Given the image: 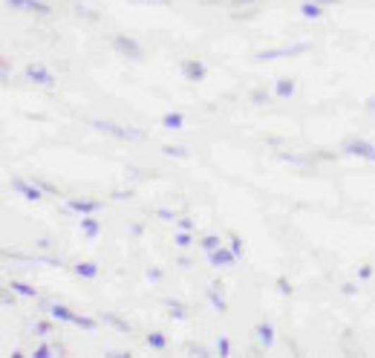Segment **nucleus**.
I'll list each match as a JSON object with an SVG mask.
<instances>
[{"instance_id": "dca6fc26", "label": "nucleus", "mask_w": 375, "mask_h": 358, "mask_svg": "<svg viewBox=\"0 0 375 358\" xmlns=\"http://www.w3.org/2000/svg\"><path fill=\"white\" fill-rule=\"evenodd\" d=\"M274 90H277V96H283V99H289V96L295 93V81H292V78H280Z\"/></svg>"}, {"instance_id": "bb28decb", "label": "nucleus", "mask_w": 375, "mask_h": 358, "mask_svg": "<svg viewBox=\"0 0 375 358\" xmlns=\"http://www.w3.org/2000/svg\"><path fill=\"white\" fill-rule=\"evenodd\" d=\"M277 289H280V295H292V286H289L286 278H280V280H277Z\"/></svg>"}, {"instance_id": "473e14b6", "label": "nucleus", "mask_w": 375, "mask_h": 358, "mask_svg": "<svg viewBox=\"0 0 375 358\" xmlns=\"http://www.w3.org/2000/svg\"><path fill=\"white\" fill-rule=\"evenodd\" d=\"M35 333H38V335H47V333H49V323H38Z\"/></svg>"}, {"instance_id": "2eb2a0df", "label": "nucleus", "mask_w": 375, "mask_h": 358, "mask_svg": "<svg viewBox=\"0 0 375 358\" xmlns=\"http://www.w3.org/2000/svg\"><path fill=\"white\" fill-rule=\"evenodd\" d=\"M208 297H211V307H214L216 312H226V309H228V304L223 301V295L216 292V286H211V289H208Z\"/></svg>"}, {"instance_id": "6ab92c4d", "label": "nucleus", "mask_w": 375, "mask_h": 358, "mask_svg": "<svg viewBox=\"0 0 375 358\" xmlns=\"http://www.w3.org/2000/svg\"><path fill=\"white\" fill-rule=\"evenodd\" d=\"M300 12H303L306 18H315V20L324 15V9H321V4H318V0H315V4H303V6H300Z\"/></svg>"}, {"instance_id": "f704fd0d", "label": "nucleus", "mask_w": 375, "mask_h": 358, "mask_svg": "<svg viewBox=\"0 0 375 358\" xmlns=\"http://www.w3.org/2000/svg\"><path fill=\"white\" fill-rule=\"evenodd\" d=\"M367 110H369V113H375V96H372V99L367 101Z\"/></svg>"}, {"instance_id": "9d476101", "label": "nucleus", "mask_w": 375, "mask_h": 358, "mask_svg": "<svg viewBox=\"0 0 375 358\" xmlns=\"http://www.w3.org/2000/svg\"><path fill=\"white\" fill-rule=\"evenodd\" d=\"M205 73H208V70H205L202 61H185V64H182V75H185L188 81H202Z\"/></svg>"}, {"instance_id": "72a5a7b5", "label": "nucleus", "mask_w": 375, "mask_h": 358, "mask_svg": "<svg viewBox=\"0 0 375 358\" xmlns=\"http://www.w3.org/2000/svg\"><path fill=\"white\" fill-rule=\"evenodd\" d=\"M159 217H162V220H173V211H168V208H162V211H159Z\"/></svg>"}, {"instance_id": "f8f14e48", "label": "nucleus", "mask_w": 375, "mask_h": 358, "mask_svg": "<svg viewBox=\"0 0 375 358\" xmlns=\"http://www.w3.org/2000/svg\"><path fill=\"white\" fill-rule=\"evenodd\" d=\"M257 341H260V347H266V350L274 344V326H271V323H266V321L257 323Z\"/></svg>"}, {"instance_id": "a211bd4d", "label": "nucleus", "mask_w": 375, "mask_h": 358, "mask_svg": "<svg viewBox=\"0 0 375 358\" xmlns=\"http://www.w3.org/2000/svg\"><path fill=\"white\" fill-rule=\"evenodd\" d=\"M162 125H165V128H168V130H179V128H182V125H185V118H182V116H179V113H168V116H165V118H162Z\"/></svg>"}, {"instance_id": "5701e85b", "label": "nucleus", "mask_w": 375, "mask_h": 358, "mask_svg": "<svg viewBox=\"0 0 375 358\" xmlns=\"http://www.w3.org/2000/svg\"><path fill=\"white\" fill-rule=\"evenodd\" d=\"M173 240H176V246H182V249H185V246H191V231H182V228H179Z\"/></svg>"}, {"instance_id": "39448f33", "label": "nucleus", "mask_w": 375, "mask_h": 358, "mask_svg": "<svg viewBox=\"0 0 375 358\" xmlns=\"http://www.w3.org/2000/svg\"><path fill=\"white\" fill-rule=\"evenodd\" d=\"M26 78L35 81V84H41V87H47V90L55 87V75H52L47 67H41V64H29V67H26Z\"/></svg>"}, {"instance_id": "aec40b11", "label": "nucleus", "mask_w": 375, "mask_h": 358, "mask_svg": "<svg viewBox=\"0 0 375 358\" xmlns=\"http://www.w3.org/2000/svg\"><path fill=\"white\" fill-rule=\"evenodd\" d=\"M147 344H150L153 350H165V347H168V338H165L162 333H150V335H147Z\"/></svg>"}, {"instance_id": "2f4dec72", "label": "nucleus", "mask_w": 375, "mask_h": 358, "mask_svg": "<svg viewBox=\"0 0 375 358\" xmlns=\"http://www.w3.org/2000/svg\"><path fill=\"white\" fill-rule=\"evenodd\" d=\"M176 228H182V231H194V223H191V220H185V217H182V220L176 223Z\"/></svg>"}, {"instance_id": "f3484780", "label": "nucleus", "mask_w": 375, "mask_h": 358, "mask_svg": "<svg viewBox=\"0 0 375 358\" xmlns=\"http://www.w3.org/2000/svg\"><path fill=\"white\" fill-rule=\"evenodd\" d=\"M9 289H12L15 295H23V297H35V295H38L32 286H29V283H20V280H12V283H9Z\"/></svg>"}, {"instance_id": "4be33fe9", "label": "nucleus", "mask_w": 375, "mask_h": 358, "mask_svg": "<svg viewBox=\"0 0 375 358\" xmlns=\"http://www.w3.org/2000/svg\"><path fill=\"white\" fill-rule=\"evenodd\" d=\"M202 249H205V252L220 249V237H216V234H208V237H202Z\"/></svg>"}, {"instance_id": "f257e3e1", "label": "nucleus", "mask_w": 375, "mask_h": 358, "mask_svg": "<svg viewBox=\"0 0 375 358\" xmlns=\"http://www.w3.org/2000/svg\"><path fill=\"white\" fill-rule=\"evenodd\" d=\"M92 128L107 133V136H113V139H121V142H139V139H145L142 130H136V128H121L116 122H104V118H96V122H92Z\"/></svg>"}, {"instance_id": "9b49d317", "label": "nucleus", "mask_w": 375, "mask_h": 358, "mask_svg": "<svg viewBox=\"0 0 375 358\" xmlns=\"http://www.w3.org/2000/svg\"><path fill=\"white\" fill-rule=\"evenodd\" d=\"M208 260L214 263V266H231L234 260H237V254L231 252V249H214V252H208Z\"/></svg>"}, {"instance_id": "7ed1b4c3", "label": "nucleus", "mask_w": 375, "mask_h": 358, "mask_svg": "<svg viewBox=\"0 0 375 358\" xmlns=\"http://www.w3.org/2000/svg\"><path fill=\"white\" fill-rule=\"evenodd\" d=\"M343 154L347 156H358V159H367V162H375V144L367 142V139H350L343 144Z\"/></svg>"}, {"instance_id": "0eeeda50", "label": "nucleus", "mask_w": 375, "mask_h": 358, "mask_svg": "<svg viewBox=\"0 0 375 358\" xmlns=\"http://www.w3.org/2000/svg\"><path fill=\"white\" fill-rule=\"evenodd\" d=\"M12 188H15V194H20L29 202H41V185H29L23 179H12Z\"/></svg>"}, {"instance_id": "ddd939ff", "label": "nucleus", "mask_w": 375, "mask_h": 358, "mask_svg": "<svg viewBox=\"0 0 375 358\" xmlns=\"http://www.w3.org/2000/svg\"><path fill=\"white\" fill-rule=\"evenodd\" d=\"M73 272H75L78 278H84V280H92V278L99 275V266H96V263H78Z\"/></svg>"}, {"instance_id": "a878e982", "label": "nucleus", "mask_w": 375, "mask_h": 358, "mask_svg": "<svg viewBox=\"0 0 375 358\" xmlns=\"http://www.w3.org/2000/svg\"><path fill=\"white\" fill-rule=\"evenodd\" d=\"M228 350H231V347H228V338L223 335L220 341H216V352H220V355H228Z\"/></svg>"}, {"instance_id": "cd10ccee", "label": "nucleus", "mask_w": 375, "mask_h": 358, "mask_svg": "<svg viewBox=\"0 0 375 358\" xmlns=\"http://www.w3.org/2000/svg\"><path fill=\"white\" fill-rule=\"evenodd\" d=\"M372 278V266H361L358 268V280H369Z\"/></svg>"}, {"instance_id": "20e7f679", "label": "nucleus", "mask_w": 375, "mask_h": 358, "mask_svg": "<svg viewBox=\"0 0 375 358\" xmlns=\"http://www.w3.org/2000/svg\"><path fill=\"white\" fill-rule=\"evenodd\" d=\"M113 47H116L121 55L133 58V61H142V58H145V49H142L133 38H128V35H116V38H113Z\"/></svg>"}, {"instance_id": "c756f323", "label": "nucleus", "mask_w": 375, "mask_h": 358, "mask_svg": "<svg viewBox=\"0 0 375 358\" xmlns=\"http://www.w3.org/2000/svg\"><path fill=\"white\" fill-rule=\"evenodd\" d=\"M165 154H168V156H185L188 151H185V147H171V144H168V147H165Z\"/></svg>"}, {"instance_id": "6e6552de", "label": "nucleus", "mask_w": 375, "mask_h": 358, "mask_svg": "<svg viewBox=\"0 0 375 358\" xmlns=\"http://www.w3.org/2000/svg\"><path fill=\"white\" fill-rule=\"evenodd\" d=\"M67 208H70V211H75V214H96V211H102V202H96V199H70L67 202Z\"/></svg>"}, {"instance_id": "e433bc0d", "label": "nucleus", "mask_w": 375, "mask_h": 358, "mask_svg": "<svg viewBox=\"0 0 375 358\" xmlns=\"http://www.w3.org/2000/svg\"><path fill=\"white\" fill-rule=\"evenodd\" d=\"M145 4H165V0H145Z\"/></svg>"}, {"instance_id": "b1692460", "label": "nucleus", "mask_w": 375, "mask_h": 358, "mask_svg": "<svg viewBox=\"0 0 375 358\" xmlns=\"http://www.w3.org/2000/svg\"><path fill=\"white\" fill-rule=\"evenodd\" d=\"M168 309L179 318V321H185V307H179V304H173V301H168Z\"/></svg>"}, {"instance_id": "c85d7f7f", "label": "nucleus", "mask_w": 375, "mask_h": 358, "mask_svg": "<svg viewBox=\"0 0 375 358\" xmlns=\"http://www.w3.org/2000/svg\"><path fill=\"white\" fill-rule=\"evenodd\" d=\"M32 355H35V358H49V355H55V352H52V350H49V347L44 344V347H38V350H35Z\"/></svg>"}, {"instance_id": "4468645a", "label": "nucleus", "mask_w": 375, "mask_h": 358, "mask_svg": "<svg viewBox=\"0 0 375 358\" xmlns=\"http://www.w3.org/2000/svg\"><path fill=\"white\" fill-rule=\"evenodd\" d=\"M81 231H84L87 237H99V234H102V226L92 220L90 214H84V217H81Z\"/></svg>"}, {"instance_id": "f03ea898", "label": "nucleus", "mask_w": 375, "mask_h": 358, "mask_svg": "<svg viewBox=\"0 0 375 358\" xmlns=\"http://www.w3.org/2000/svg\"><path fill=\"white\" fill-rule=\"evenodd\" d=\"M49 315H52L55 321H64V323H73V326H84V330H96V321H92V318L78 315V312H73V309H67V307H61V304H52V307H49Z\"/></svg>"}, {"instance_id": "1a4fd4ad", "label": "nucleus", "mask_w": 375, "mask_h": 358, "mask_svg": "<svg viewBox=\"0 0 375 358\" xmlns=\"http://www.w3.org/2000/svg\"><path fill=\"white\" fill-rule=\"evenodd\" d=\"M9 6L15 9H26V12H38V15H49V6L44 4V0H6Z\"/></svg>"}, {"instance_id": "c9c22d12", "label": "nucleus", "mask_w": 375, "mask_h": 358, "mask_svg": "<svg viewBox=\"0 0 375 358\" xmlns=\"http://www.w3.org/2000/svg\"><path fill=\"white\" fill-rule=\"evenodd\" d=\"M318 4H321V6H329V4H338V0H318Z\"/></svg>"}, {"instance_id": "423d86ee", "label": "nucleus", "mask_w": 375, "mask_h": 358, "mask_svg": "<svg viewBox=\"0 0 375 358\" xmlns=\"http://www.w3.org/2000/svg\"><path fill=\"white\" fill-rule=\"evenodd\" d=\"M309 44H297V47H286V49H266V52H257V61H274V58H289V55H300L306 52Z\"/></svg>"}, {"instance_id": "7c9ffc66", "label": "nucleus", "mask_w": 375, "mask_h": 358, "mask_svg": "<svg viewBox=\"0 0 375 358\" xmlns=\"http://www.w3.org/2000/svg\"><path fill=\"white\" fill-rule=\"evenodd\" d=\"M147 278H150L153 283H159V280H162V272H159V268H147Z\"/></svg>"}, {"instance_id": "393cba45", "label": "nucleus", "mask_w": 375, "mask_h": 358, "mask_svg": "<svg viewBox=\"0 0 375 358\" xmlns=\"http://www.w3.org/2000/svg\"><path fill=\"white\" fill-rule=\"evenodd\" d=\"M231 252H234L237 257H242V240H240V237H237V234L231 237Z\"/></svg>"}, {"instance_id": "412c9836", "label": "nucleus", "mask_w": 375, "mask_h": 358, "mask_svg": "<svg viewBox=\"0 0 375 358\" xmlns=\"http://www.w3.org/2000/svg\"><path fill=\"white\" fill-rule=\"evenodd\" d=\"M104 321L110 323V326H116L118 333H130V323H124L121 318H116V315H104Z\"/></svg>"}]
</instances>
